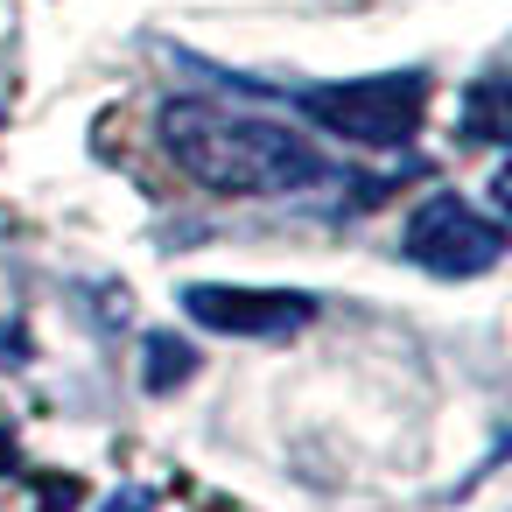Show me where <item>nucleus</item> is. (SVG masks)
Segmentation results:
<instances>
[{"instance_id":"1","label":"nucleus","mask_w":512,"mask_h":512,"mask_svg":"<svg viewBox=\"0 0 512 512\" xmlns=\"http://www.w3.org/2000/svg\"><path fill=\"white\" fill-rule=\"evenodd\" d=\"M162 148L211 197H302L330 176V162L309 134L260 120V113L204 106V99L162 106Z\"/></svg>"},{"instance_id":"4","label":"nucleus","mask_w":512,"mask_h":512,"mask_svg":"<svg viewBox=\"0 0 512 512\" xmlns=\"http://www.w3.org/2000/svg\"><path fill=\"white\" fill-rule=\"evenodd\" d=\"M183 316L211 337H253V344H281L295 330L316 323V295L295 288H232V281H197L183 288Z\"/></svg>"},{"instance_id":"2","label":"nucleus","mask_w":512,"mask_h":512,"mask_svg":"<svg viewBox=\"0 0 512 512\" xmlns=\"http://www.w3.org/2000/svg\"><path fill=\"white\" fill-rule=\"evenodd\" d=\"M302 113L323 134H344L358 148H407L428 120V71H379V78L309 85Z\"/></svg>"},{"instance_id":"5","label":"nucleus","mask_w":512,"mask_h":512,"mask_svg":"<svg viewBox=\"0 0 512 512\" xmlns=\"http://www.w3.org/2000/svg\"><path fill=\"white\" fill-rule=\"evenodd\" d=\"M183 379H197V344H190V337H176V330H148L141 386H148V393H176Z\"/></svg>"},{"instance_id":"6","label":"nucleus","mask_w":512,"mask_h":512,"mask_svg":"<svg viewBox=\"0 0 512 512\" xmlns=\"http://www.w3.org/2000/svg\"><path fill=\"white\" fill-rule=\"evenodd\" d=\"M463 134H470V141H505V134H512V127H505V78H498V71L470 85V120H463Z\"/></svg>"},{"instance_id":"3","label":"nucleus","mask_w":512,"mask_h":512,"mask_svg":"<svg viewBox=\"0 0 512 512\" xmlns=\"http://www.w3.org/2000/svg\"><path fill=\"white\" fill-rule=\"evenodd\" d=\"M400 253L442 281H470V274H491L505 260V225L484 218L470 197L456 190H435L421 197L407 218H400Z\"/></svg>"},{"instance_id":"7","label":"nucleus","mask_w":512,"mask_h":512,"mask_svg":"<svg viewBox=\"0 0 512 512\" xmlns=\"http://www.w3.org/2000/svg\"><path fill=\"white\" fill-rule=\"evenodd\" d=\"M85 498V484L78 477H43V512H71Z\"/></svg>"},{"instance_id":"8","label":"nucleus","mask_w":512,"mask_h":512,"mask_svg":"<svg viewBox=\"0 0 512 512\" xmlns=\"http://www.w3.org/2000/svg\"><path fill=\"white\" fill-rule=\"evenodd\" d=\"M15 463H22V456H15V428H0V477H8Z\"/></svg>"}]
</instances>
